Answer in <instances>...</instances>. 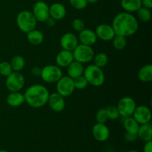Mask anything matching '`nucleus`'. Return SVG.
Masks as SVG:
<instances>
[{
    "mask_svg": "<svg viewBox=\"0 0 152 152\" xmlns=\"http://www.w3.org/2000/svg\"><path fill=\"white\" fill-rule=\"evenodd\" d=\"M111 26L116 35L128 37L136 34L139 28V22L132 13L124 11L114 16Z\"/></svg>",
    "mask_w": 152,
    "mask_h": 152,
    "instance_id": "nucleus-1",
    "label": "nucleus"
},
{
    "mask_svg": "<svg viewBox=\"0 0 152 152\" xmlns=\"http://www.w3.org/2000/svg\"><path fill=\"white\" fill-rule=\"evenodd\" d=\"M48 90L45 86L39 84H35L30 86L24 93L25 101L28 105L34 108H42L45 105L48 99Z\"/></svg>",
    "mask_w": 152,
    "mask_h": 152,
    "instance_id": "nucleus-2",
    "label": "nucleus"
},
{
    "mask_svg": "<svg viewBox=\"0 0 152 152\" xmlns=\"http://www.w3.org/2000/svg\"><path fill=\"white\" fill-rule=\"evenodd\" d=\"M83 76L86 77L88 83L94 87H99L105 83V74L102 68L94 64L89 65L84 68Z\"/></svg>",
    "mask_w": 152,
    "mask_h": 152,
    "instance_id": "nucleus-3",
    "label": "nucleus"
},
{
    "mask_svg": "<svg viewBox=\"0 0 152 152\" xmlns=\"http://www.w3.org/2000/svg\"><path fill=\"white\" fill-rule=\"evenodd\" d=\"M16 22L19 29L26 34L35 29L37 24V19L32 12L26 10H22L18 13Z\"/></svg>",
    "mask_w": 152,
    "mask_h": 152,
    "instance_id": "nucleus-4",
    "label": "nucleus"
},
{
    "mask_svg": "<svg viewBox=\"0 0 152 152\" xmlns=\"http://www.w3.org/2000/svg\"><path fill=\"white\" fill-rule=\"evenodd\" d=\"M74 59L82 64L91 62L94 56V50L91 46L78 44L72 51Z\"/></svg>",
    "mask_w": 152,
    "mask_h": 152,
    "instance_id": "nucleus-5",
    "label": "nucleus"
},
{
    "mask_svg": "<svg viewBox=\"0 0 152 152\" xmlns=\"http://www.w3.org/2000/svg\"><path fill=\"white\" fill-rule=\"evenodd\" d=\"M62 71L57 65H48L42 68V80L46 83H56L62 77Z\"/></svg>",
    "mask_w": 152,
    "mask_h": 152,
    "instance_id": "nucleus-6",
    "label": "nucleus"
},
{
    "mask_svg": "<svg viewBox=\"0 0 152 152\" xmlns=\"http://www.w3.org/2000/svg\"><path fill=\"white\" fill-rule=\"evenodd\" d=\"M5 81V86L10 92L20 91L23 88L25 83L24 76L20 72L12 71L8 76H7Z\"/></svg>",
    "mask_w": 152,
    "mask_h": 152,
    "instance_id": "nucleus-7",
    "label": "nucleus"
},
{
    "mask_svg": "<svg viewBox=\"0 0 152 152\" xmlns=\"http://www.w3.org/2000/svg\"><path fill=\"white\" fill-rule=\"evenodd\" d=\"M56 83V92L63 97L71 96L75 90L74 79L68 76H62Z\"/></svg>",
    "mask_w": 152,
    "mask_h": 152,
    "instance_id": "nucleus-8",
    "label": "nucleus"
},
{
    "mask_svg": "<svg viewBox=\"0 0 152 152\" xmlns=\"http://www.w3.org/2000/svg\"><path fill=\"white\" fill-rule=\"evenodd\" d=\"M136 107V102L133 98L130 96H125V97L121 98L117 105L120 116L123 117V118L133 115Z\"/></svg>",
    "mask_w": 152,
    "mask_h": 152,
    "instance_id": "nucleus-9",
    "label": "nucleus"
},
{
    "mask_svg": "<svg viewBox=\"0 0 152 152\" xmlns=\"http://www.w3.org/2000/svg\"><path fill=\"white\" fill-rule=\"evenodd\" d=\"M32 13L37 22H45L50 16L49 6L44 1H37L34 4Z\"/></svg>",
    "mask_w": 152,
    "mask_h": 152,
    "instance_id": "nucleus-10",
    "label": "nucleus"
},
{
    "mask_svg": "<svg viewBox=\"0 0 152 152\" xmlns=\"http://www.w3.org/2000/svg\"><path fill=\"white\" fill-rule=\"evenodd\" d=\"M132 117L140 125L145 124L151 122V111L146 105H138L135 108Z\"/></svg>",
    "mask_w": 152,
    "mask_h": 152,
    "instance_id": "nucleus-11",
    "label": "nucleus"
},
{
    "mask_svg": "<svg viewBox=\"0 0 152 152\" xmlns=\"http://www.w3.org/2000/svg\"><path fill=\"white\" fill-rule=\"evenodd\" d=\"M95 34L97 39L105 42L111 41L116 35L112 26L108 24H100L98 25L95 31Z\"/></svg>",
    "mask_w": 152,
    "mask_h": 152,
    "instance_id": "nucleus-12",
    "label": "nucleus"
},
{
    "mask_svg": "<svg viewBox=\"0 0 152 152\" xmlns=\"http://www.w3.org/2000/svg\"><path fill=\"white\" fill-rule=\"evenodd\" d=\"M92 134L99 142H105L110 137V130L105 123H96L92 128Z\"/></svg>",
    "mask_w": 152,
    "mask_h": 152,
    "instance_id": "nucleus-13",
    "label": "nucleus"
},
{
    "mask_svg": "<svg viewBox=\"0 0 152 152\" xmlns=\"http://www.w3.org/2000/svg\"><path fill=\"white\" fill-rule=\"evenodd\" d=\"M47 103L48 104L49 107L55 112H61L65 109V99L62 95L58 94L57 92L50 94Z\"/></svg>",
    "mask_w": 152,
    "mask_h": 152,
    "instance_id": "nucleus-14",
    "label": "nucleus"
},
{
    "mask_svg": "<svg viewBox=\"0 0 152 152\" xmlns=\"http://www.w3.org/2000/svg\"><path fill=\"white\" fill-rule=\"evenodd\" d=\"M78 44V38L73 33H65L61 37L60 45L63 50L73 51Z\"/></svg>",
    "mask_w": 152,
    "mask_h": 152,
    "instance_id": "nucleus-15",
    "label": "nucleus"
},
{
    "mask_svg": "<svg viewBox=\"0 0 152 152\" xmlns=\"http://www.w3.org/2000/svg\"><path fill=\"white\" fill-rule=\"evenodd\" d=\"M78 40L80 42V44L92 46L96 42L97 37L95 34V31L85 28L84 30L80 32Z\"/></svg>",
    "mask_w": 152,
    "mask_h": 152,
    "instance_id": "nucleus-16",
    "label": "nucleus"
},
{
    "mask_svg": "<svg viewBox=\"0 0 152 152\" xmlns=\"http://www.w3.org/2000/svg\"><path fill=\"white\" fill-rule=\"evenodd\" d=\"M72 51L63 50L58 53L56 56V63L59 68H67L74 61Z\"/></svg>",
    "mask_w": 152,
    "mask_h": 152,
    "instance_id": "nucleus-17",
    "label": "nucleus"
},
{
    "mask_svg": "<svg viewBox=\"0 0 152 152\" xmlns=\"http://www.w3.org/2000/svg\"><path fill=\"white\" fill-rule=\"evenodd\" d=\"M66 8L65 5L59 2L53 3L49 7V14L55 20H61L66 16Z\"/></svg>",
    "mask_w": 152,
    "mask_h": 152,
    "instance_id": "nucleus-18",
    "label": "nucleus"
},
{
    "mask_svg": "<svg viewBox=\"0 0 152 152\" xmlns=\"http://www.w3.org/2000/svg\"><path fill=\"white\" fill-rule=\"evenodd\" d=\"M6 102L7 105H10V107L16 108V107L20 106L25 102L24 94H22L20 91L10 92L7 95Z\"/></svg>",
    "mask_w": 152,
    "mask_h": 152,
    "instance_id": "nucleus-19",
    "label": "nucleus"
},
{
    "mask_svg": "<svg viewBox=\"0 0 152 152\" xmlns=\"http://www.w3.org/2000/svg\"><path fill=\"white\" fill-rule=\"evenodd\" d=\"M84 72V67L83 64L74 60L68 67H67V73L68 76L72 79H75L77 77L83 75Z\"/></svg>",
    "mask_w": 152,
    "mask_h": 152,
    "instance_id": "nucleus-20",
    "label": "nucleus"
},
{
    "mask_svg": "<svg viewBox=\"0 0 152 152\" xmlns=\"http://www.w3.org/2000/svg\"><path fill=\"white\" fill-rule=\"evenodd\" d=\"M138 138L145 142L152 140V125L150 123L140 125L137 132Z\"/></svg>",
    "mask_w": 152,
    "mask_h": 152,
    "instance_id": "nucleus-21",
    "label": "nucleus"
},
{
    "mask_svg": "<svg viewBox=\"0 0 152 152\" xmlns=\"http://www.w3.org/2000/svg\"><path fill=\"white\" fill-rule=\"evenodd\" d=\"M120 4L125 12L131 13L137 12L142 7L141 0H121Z\"/></svg>",
    "mask_w": 152,
    "mask_h": 152,
    "instance_id": "nucleus-22",
    "label": "nucleus"
},
{
    "mask_svg": "<svg viewBox=\"0 0 152 152\" xmlns=\"http://www.w3.org/2000/svg\"><path fill=\"white\" fill-rule=\"evenodd\" d=\"M137 77L142 83H150L152 80V65L151 64L142 66L138 71Z\"/></svg>",
    "mask_w": 152,
    "mask_h": 152,
    "instance_id": "nucleus-23",
    "label": "nucleus"
},
{
    "mask_svg": "<svg viewBox=\"0 0 152 152\" xmlns=\"http://www.w3.org/2000/svg\"><path fill=\"white\" fill-rule=\"evenodd\" d=\"M28 41L33 45H39L44 40V34L39 30L34 29L27 33Z\"/></svg>",
    "mask_w": 152,
    "mask_h": 152,
    "instance_id": "nucleus-24",
    "label": "nucleus"
},
{
    "mask_svg": "<svg viewBox=\"0 0 152 152\" xmlns=\"http://www.w3.org/2000/svg\"><path fill=\"white\" fill-rule=\"evenodd\" d=\"M123 126H124L126 132L131 134H137L139 129L140 124L135 120L132 116L128 117H124L123 120Z\"/></svg>",
    "mask_w": 152,
    "mask_h": 152,
    "instance_id": "nucleus-25",
    "label": "nucleus"
},
{
    "mask_svg": "<svg viewBox=\"0 0 152 152\" xmlns=\"http://www.w3.org/2000/svg\"><path fill=\"white\" fill-rule=\"evenodd\" d=\"M13 71L20 72L25 65V59L20 55H16L12 58L10 62Z\"/></svg>",
    "mask_w": 152,
    "mask_h": 152,
    "instance_id": "nucleus-26",
    "label": "nucleus"
},
{
    "mask_svg": "<svg viewBox=\"0 0 152 152\" xmlns=\"http://www.w3.org/2000/svg\"><path fill=\"white\" fill-rule=\"evenodd\" d=\"M137 16L138 19L141 22H148L151 19V9L146 8V7H144L142 6L137 11Z\"/></svg>",
    "mask_w": 152,
    "mask_h": 152,
    "instance_id": "nucleus-27",
    "label": "nucleus"
},
{
    "mask_svg": "<svg viewBox=\"0 0 152 152\" xmlns=\"http://www.w3.org/2000/svg\"><path fill=\"white\" fill-rule=\"evenodd\" d=\"M111 41H112V44L114 48L118 50L124 49L126 48V45H127L126 37H123V36L115 35Z\"/></svg>",
    "mask_w": 152,
    "mask_h": 152,
    "instance_id": "nucleus-28",
    "label": "nucleus"
},
{
    "mask_svg": "<svg viewBox=\"0 0 152 152\" xmlns=\"http://www.w3.org/2000/svg\"><path fill=\"white\" fill-rule=\"evenodd\" d=\"M93 60L95 65H96V66L99 67V68H102L108 64V56H107L106 53L101 52V53H97L96 56H94Z\"/></svg>",
    "mask_w": 152,
    "mask_h": 152,
    "instance_id": "nucleus-29",
    "label": "nucleus"
},
{
    "mask_svg": "<svg viewBox=\"0 0 152 152\" xmlns=\"http://www.w3.org/2000/svg\"><path fill=\"white\" fill-rule=\"evenodd\" d=\"M105 108L108 120H115L120 117L118 109L115 105H108Z\"/></svg>",
    "mask_w": 152,
    "mask_h": 152,
    "instance_id": "nucleus-30",
    "label": "nucleus"
},
{
    "mask_svg": "<svg viewBox=\"0 0 152 152\" xmlns=\"http://www.w3.org/2000/svg\"><path fill=\"white\" fill-rule=\"evenodd\" d=\"M74 83L75 89H77V90H83L86 88H87L88 85L86 77L83 75L74 79Z\"/></svg>",
    "mask_w": 152,
    "mask_h": 152,
    "instance_id": "nucleus-31",
    "label": "nucleus"
},
{
    "mask_svg": "<svg viewBox=\"0 0 152 152\" xmlns=\"http://www.w3.org/2000/svg\"><path fill=\"white\" fill-rule=\"evenodd\" d=\"M12 71H13V70H12L10 62H6V61L0 62V74L1 76L7 77Z\"/></svg>",
    "mask_w": 152,
    "mask_h": 152,
    "instance_id": "nucleus-32",
    "label": "nucleus"
},
{
    "mask_svg": "<svg viewBox=\"0 0 152 152\" xmlns=\"http://www.w3.org/2000/svg\"><path fill=\"white\" fill-rule=\"evenodd\" d=\"M108 120V116H107L105 108H100V109L98 110L96 114V123H105Z\"/></svg>",
    "mask_w": 152,
    "mask_h": 152,
    "instance_id": "nucleus-33",
    "label": "nucleus"
},
{
    "mask_svg": "<svg viewBox=\"0 0 152 152\" xmlns=\"http://www.w3.org/2000/svg\"><path fill=\"white\" fill-rule=\"evenodd\" d=\"M70 4L77 10H83L88 6L87 0H69Z\"/></svg>",
    "mask_w": 152,
    "mask_h": 152,
    "instance_id": "nucleus-34",
    "label": "nucleus"
},
{
    "mask_svg": "<svg viewBox=\"0 0 152 152\" xmlns=\"http://www.w3.org/2000/svg\"><path fill=\"white\" fill-rule=\"evenodd\" d=\"M72 28L74 31L80 32L86 28V25L82 19H74L72 22Z\"/></svg>",
    "mask_w": 152,
    "mask_h": 152,
    "instance_id": "nucleus-35",
    "label": "nucleus"
},
{
    "mask_svg": "<svg viewBox=\"0 0 152 152\" xmlns=\"http://www.w3.org/2000/svg\"><path fill=\"white\" fill-rule=\"evenodd\" d=\"M125 140L128 142H134V141L137 140V139L138 138L137 134H131L126 132V134H125Z\"/></svg>",
    "mask_w": 152,
    "mask_h": 152,
    "instance_id": "nucleus-36",
    "label": "nucleus"
},
{
    "mask_svg": "<svg viewBox=\"0 0 152 152\" xmlns=\"http://www.w3.org/2000/svg\"><path fill=\"white\" fill-rule=\"evenodd\" d=\"M41 71H42V68H40L39 67L35 66L34 67V68H31V73L33 76H34V77H40Z\"/></svg>",
    "mask_w": 152,
    "mask_h": 152,
    "instance_id": "nucleus-37",
    "label": "nucleus"
},
{
    "mask_svg": "<svg viewBox=\"0 0 152 152\" xmlns=\"http://www.w3.org/2000/svg\"><path fill=\"white\" fill-rule=\"evenodd\" d=\"M143 152H152V140L145 142L143 146Z\"/></svg>",
    "mask_w": 152,
    "mask_h": 152,
    "instance_id": "nucleus-38",
    "label": "nucleus"
},
{
    "mask_svg": "<svg viewBox=\"0 0 152 152\" xmlns=\"http://www.w3.org/2000/svg\"><path fill=\"white\" fill-rule=\"evenodd\" d=\"M56 20H55L54 19H53L52 17L49 16V17L46 19V21L45 22L46 25H47L48 26L50 27V28H52V27H53L55 25H56Z\"/></svg>",
    "mask_w": 152,
    "mask_h": 152,
    "instance_id": "nucleus-39",
    "label": "nucleus"
},
{
    "mask_svg": "<svg viewBox=\"0 0 152 152\" xmlns=\"http://www.w3.org/2000/svg\"><path fill=\"white\" fill-rule=\"evenodd\" d=\"M141 2L142 7L148 9L152 8V0H141Z\"/></svg>",
    "mask_w": 152,
    "mask_h": 152,
    "instance_id": "nucleus-40",
    "label": "nucleus"
},
{
    "mask_svg": "<svg viewBox=\"0 0 152 152\" xmlns=\"http://www.w3.org/2000/svg\"><path fill=\"white\" fill-rule=\"evenodd\" d=\"M98 1V0H87L88 4H95Z\"/></svg>",
    "mask_w": 152,
    "mask_h": 152,
    "instance_id": "nucleus-41",
    "label": "nucleus"
},
{
    "mask_svg": "<svg viewBox=\"0 0 152 152\" xmlns=\"http://www.w3.org/2000/svg\"><path fill=\"white\" fill-rule=\"evenodd\" d=\"M0 152H8V151H6V150H3V149H1V150H0Z\"/></svg>",
    "mask_w": 152,
    "mask_h": 152,
    "instance_id": "nucleus-42",
    "label": "nucleus"
},
{
    "mask_svg": "<svg viewBox=\"0 0 152 152\" xmlns=\"http://www.w3.org/2000/svg\"><path fill=\"white\" fill-rule=\"evenodd\" d=\"M129 152H139L138 151H137V150H132V151H129Z\"/></svg>",
    "mask_w": 152,
    "mask_h": 152,
    "instance_id": "nucleus-43",
    "label": "nucleus"
},
{
    "mask_svg": "<svg viewBox=\"0 0 152 152\" xmlns=\"http://www.w3.org/2000/svg\"><path fill=\"white\" fill-rule=\"evenodd\" d=\"M105 152H112V151H105Z\"/></svg>",
    "mask_w": 152,
    "mask_h": 152,
    "instance_id": "nucleus-44",
    "label": "nucleus"
}]
</instances>
